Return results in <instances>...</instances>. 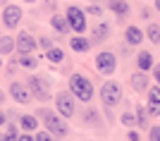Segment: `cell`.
<instances>
[{"label":"cell","mask_w":160,"mask_h":141,"mask_svg":"<svg viewBox=\"0 0 160 141\" xmlns=\"http://www.w3.org/2000/svg\"><path fill=\"white\" fill-rule=\"evenodd\" d=\"M36 115H38V120L43 122V127L53 136H67L69 134V124H67V120L60 113H53L50 108H38Z\"/></svg>","instance_id":"6da1fadb"},{"label":"cell","mask_w":160,"mask_h":141,"mask_svg":"<svg viewBox=\"0 0 160 141\" xmlns=\"http://www.w3.org/2000/svg\"><path fill=\"white\" fill-rule=\"evenodd\" d=\"M69 91L77 96V101H84V103L93 101V84H91V79H88L86 74L74 72L69 77Z\"/></svg>","instance_id":"7a4b0ae2"},{"label":"cell","mask_w":160,"mask_h":141,"mask_svg":"<svg viewBox=\"0 0 160 141\" xmlns=\"http://www.w3.org/2000/svg\"><path fill=\"white\" fill-rule=\"evenodd\" d=\"M29 88H31V93L36 101H50V86H53V81L48 79V77H41V74H31L27 79Z\"/></svg>","instance_id":"3957f363"},{"label":"cell","mask_w":160,"mask_h":141,"mask_svg":"<svg viewBox=\"0 0 160 141\" xmlns=\"http://www.w3.org/2000/svg\"><path fill=\"white\" fill-rule=\"evenodd\" d=\"M55 108H58V113H60L65 120H69V117L77 113V96H74L72 91H58V96H55Z\"/></svg>","instance_id":"277c9868"},{"label":"cell","mask_w":160,"mask_h":141,"mask_svg":"<svg viewBox=\"0 0 160 141\" xmlns=\"http://www.w3.org/2000/svg\"><path fill=\"white\" fill-rule=\"evenodd\" d=\"M100 101L105 108H115L122 103V86L117 81H105L100 86Z\"/></svg>","instance_id":"5b68a950"},{"label":"cell","mask_w":160,"mask_h":141,"mask_svg":"<svg viewBox=\"0 0 160 141\" xmlns=\"http://www.w3.org/2000/svg\"><path fill=\"white\" fill-rule=\"evenodd\" d=\"M65 17H67V22H69V27H72L74 34H84V31H86V12H84V10H79L77 5H69Z\"/></svg>","instance_id":"8992f818"},{"label":"cell","mask_w":160,"mask_h":141,"mask_svg":"<svg viewBox=\"0 0 160 141\" xmlns=\"http://www.w3.org/2000/svg\"><path fill=\"white\" fill-rule=\"evenodd\" d=\"M96 69H98L103 77L115 74V69H117V58H115V53H110V50H100V53L96 55Z\"/></svg>","instance_id":"52a82bcc"},{"label":"cell","mask_w":160,"mask_h":141,"mask_svg":"<svg viewBox=\"0 0 160 141\" xmlns=\"http://www.w3.org/2000/svg\"><path fill=\"white\" fill-rule=\"evenodd\" d=\"M22 17H24V14H22V7H19V5H12V3H10V5L2 7L0 22H2V27H5V29H10V31H12V29L19 27Z\"/></svg>","instance_id":"ba28073f"},{"label":"cell","mask_w":160,"mask_h":141,"mask_svg":"<svg viewBox=\"0 0 160 141\" xmlns=\"http://www.w3.org/2000/svg\"><path fill=\"white\" fill-rule=\"evenodd\" d=\"M10 96H12L19 105H29V103L33 101L31 88H29V84H24V81H12V84H10Z\"/></svg>","instance_id":"9c48e42d"},{"label":"cell","mask_w":160,"mask_h":141,"mask_svg":"<svg viewBox=\"0 0 160 141\" xmlns=\"http://www.w3.org/2000/svg\"><path fill=\"white\" fill-rule=\"evenodd\" d=\"M17 38V53H36V48H38V41L33 38L29 31H19V34L14 36Z\"/></svg>","instance_id":"30bf717a"},{"label":"cell","mask_w":160,"mask_h":141,"mask_svg":"<svg viewBox=\"0 0 160 141\" xmlns=\"http://www.w3.org/2000/svg\"><path fill=\"white\" fill-rule=\"evenodd\" d=\"M108 10H110V12H115L117 14V22H127V17H129V12H132V10H129V3L127 0H108Z\"/></svg>","instance_id":"8fae6325"},{"label":"cell","mask_w":160,"mask_h":141,"mask_svg":"<svg viewBox=\"0 0 160 141\" xmlns=\"http://www.w3.org/2000/svg\"><path fill=\"white\" fill-rule=\"evenodd\" d=\"M129 81H132V88H134V91H139V93H146L148 88H151V77H148L146 72H141V69H139V72H134Z\"/></svg>","instance_id":"7c38bea8"},{"label":"cell","mask_w":160,"mask_h":141,"mask_svg":"<svg viewBox=\"0 0 160 141\" xmlns=\"http://www.w3.org/2000/svg\"><path fill=\"white\" fill-rule=\"evenodd\" d=\"M110 34H112V27H110L108 22H98V24H93L91 41H93V43H103V41L110 38Z\"/></svg>","instance_id":"4fadbf2b"},{"label":"cell","mask_w":160,"mask_h":141,"mask_svg":"<svg viewBox=\"0 0 160 141\" xmlns=\"http://www.w3.org/2000/svg\"><path fill=\"white\" fill-rule=\"evenodd\" d=\"M91 46H93V41L86 38V36H81V34H77V36L69 38V48H72L74 53H88Z\"/></svg>","instance_id":"5bb4252c"},{"label":"cell","mask_w":160,"mask_h":141,"mask_svg":"<svg viewBox=\"0 0 160 141\" xmlns=\"http://www.w3.org/2000/svg\"><path fill=\"white\" fill-rule=\"evenodd\" d=\"M124 41H127L129 46H141L143 43V31H141L139 27H134V24H129L127 29H124Z\"/></svg>","instance_id":"9a60e30c"},{"label":"cell","mask_w":160,"mask_h":141,"mask_svg":"<svg viewBox=\"0 0 160 141\" xmlns=\"http://www.w3.org/2000/svg\"><path fill=\"white\" fill-rule=\"evenodd\" d=\"M50 27H53L58 34H67V31H72L67 17H65V14H58V12H53V17H50Z\"/></svg>","instance_id":"2e32d148"},{"label":"cell","mask_w":160,"mask_h":141,"mask_svg":"<svg viewBox=\"0 0 160 141\" xmlns=\"http://www.w3.org/2000/svg\"><path fill=\"white\" fill-rule=\"evenodd\" d=\"M153 55L148 53V50H141L139 55H136V67L141 69V72H148V69H153Z\"/></svg>","instance_id":"e0dca14e"},{"label":"cell","mask_w":160,"mask_h":141,"mask_svg":"<svg viewBox=\"0 0 160 141\" xmlns=\"http://www.w3.org/2000/svg\"><path fill=\"white\" fill-rule=\"evenodd\" d=\"M38 115H22L19 117V127L24 129V132H36L38 129Z\"/></svg>","instance_id":"ac0fdd59"},{"label":"cell","mask_w":160,"mask_h":141,"mask_svg":"<svg viewBox=\"0 0 160 141\" xmlns=\"http://www.w3.org/2000/svg\"><path fill=\"white\" fill-rule=\"evenodd\" d=\"M17 65L24 67V69H36V67H38V60H36V55H33V53H19Z\"/></svg>","instance_id":"d6986e66"},{"label":"cell","mask_w":160,"mask_h":141,"mask_svg":"<svg viewBox=\"0 0 160 141\" xmlns=\"http://www.w3.org/2000/svg\"><path fill=\"white\" fill-rule=\"evenodd\" d=\"M17 50V38L12 36H0V55H12Z\"/></svg>","instance_id":"ffe728a7"},{"label":"cell","mask_w":160,"mask_h":141,"mask_svg":"<svg viewBox=\"0 0 160 141\" xmlns=\"http://www.w3.org/2000/svg\"><path fill=\"white\" fill-rule=\"evenodd\" d=\"M81 117H84V124H88V127H93V129L100 127V115H98V110H93V108H86Z\"/></svg>","instance_id":"44dd1931"},{"label":"cell","mask_w":160,"mask_h":141,"mask_svg":"<svg viewBox=\"0 0 160 141\" xmlns=\"http://www.w3.org/2000/svg\"><path fill=\"white\" fill-rule=\"evenodd\" d=\"M136 127L139 129H151V124H148V110L143 105L136 108Z\"/></svg>","instance_id":"7402d4cb"},{"label":"cell","mask_w":160,"mask_h":141,"mask_svg":"<svg viewBox=\"0 0 160 141\" xmlns=\"http://www.w3.org/2000/svg\"><path fill=\"white\" fill-rule=\"evenodd\" d=\"M46 58H48V60H50V62H62V60H65V53H62L60 48L50 46V48H48V50H46Z\"/></svg>","instance_id":"603a6c76"},{"label":"cell","mask_w":160,"mask_h":141,"mask_svg":"<svg viewBox=\"0 0 160 141\" xmlns=\"http://www.w3.org/2000/svg\"><path fill=\"white\" fill-rule=\"evenodd\" d=\"M19 122H10L5 124V139H19Z\"/></svg>","instance_id":"cb8c5ba5"},{"label":"cell","mask_w":160,"mask_h":141,"mask_svg":"<svg viewBox=\"0 0 160 141\" xmlns=\"http://www.w3.org/2000/svg\"><path fill=\"white\" fill-rule=\"evenodd\" d=\"M146 34H148V38L153 41V43H158V46H160V24H148Z\"/></svg>","instance_id":"d4e9b609"},{"label":"cell","mask_w":160,"mask_h":141,"mask_svg":"<svg viewBox=\"0 0 160 141\" xmlns=\"http://www.w3.org/2000/svg\"><path fill=\"white\" fill-rule=\"evenodd\" d=\"M146 96H148V103L160 105V84H158V86H151V88L146 91Z\"/></svg>","instance_id":"484cf974"},{"label":"cell","mask_w":160,"mask_h":141,"mask_svg":"<svg viewBox=\"0 0 160 141\" xmlns=\"http://www.w3.org/2000/svg\"><path fill=\"white\" fill-rule=\"evenodd\" d=\"M120 122L124 124V127H134V124H136V115H132V113H122V115H120Z\"/></svg>","instance_id":"4316f807"},{"label":"cell","mask_w":160,"mask_h":141,"mask_svg":"<svg viewBox=\"0 0 160 141\" xmlns=\"http://www.w3.org/2000/svg\"><path fill=\"white\" fill-rule=\"evenodd\" d=\"M50 139H53V134L48 129H36L33 132V141H50Z\"/></svg>","instance_id":"83f0119b"},{"label":"cell","mask_w":160,"mask_h":141,"mask_svg":"<svg viewBox=\"0 0 160 141\" xmlns=\"http://www.w3.org/2000/svg\"><path fill=\"white\" fill-rule=\"evenodd\" d=\"M86 14H93V17H100V14H103V7H100L98 3H91V5L86 7Z\"/></svg>","instance_id":"f1b7e54d"},{"label":"cell","mask_w":160,"mask_h":141,"mask_svg":"<svg viewBox=\"0 0 160 141\" xmlns=\"http://www.w3.org/2000/svg\"><path fill=\"white\" fill-rule=\"evenodd\" d=\"M148 139H153V141H160V124H153V127L148 129Z\"/></svg>","instance_id":"f546056e"},{"label":"cell","mask_w":160,"mask_h":141,"mask_svg":"<svg viewBox=\"0 0 160 141\" xmlns=\"http://www.w3.org/2000/svg\"><path fill=\"white\" fill-rule=\"evenodd\" d=\"M38 46H41V48H43V50H48V48L53 46V41L48 38V36H41V38H38Z\"/></svg>","instance_id":"4dcf8cb0"},{"label":"cell","mask_w":160,"mask_h":141,"mask_svg":"<svg viewBox=\"0 0 160 141\" xmlns=\"http://www.w3.org/2000/svg\"><path fill=\"white\" fill-rule=\"evenodd\" d=\"M146 110H148V115H153V117H158V115H160V105H153V103H148Z\"/></svg>","instance_id":"1f68e13d"},{"label":"cell","mask_w":160,"mask_h":141,"mask_svg":"<svg viewBox=\"0 0 160 141\" xmlns=\"http://www.w3.org/2000/svg\"><path fill=\"white\" fill-rule=\"evenodd\" d=\"M153 81H155V84H160V62H158V65H153Z\"/></svg>","instance_id":"d6a6232c"},{"label":"cell","mask_w":160,"mask_h":141,"mask_svg":"<svg viewBox=\"0 0 160 141\" xmlns=\"http://www.w3.org/2000/svg\"><path fill=\"white\" fill-rule=\"evenodd\" d=\"M127 139H129V141H139V132H136V129H132V132L127 134Z\"/></svg>","instance_id":"836d02e7"},{"label":"cell","mask_w":160,"mask_h":141,"mask_svg":"<svg viewBox=\"0 0 160 141\" xmlns=\"http://www.w3.org/2000/svg\"><path fill=\"white\" fill-rule=\"evenodd\" d=\"M43 3H46L48 10H55V7H58V0H43Z\"/></svg>","instance_id":"e575fe53"},{"label":"cell","mask_w":160,"mask_h":141,"mask_svg":"<svg viewBox=\"0 0 160 141\" xmlns=\"http://www.w3.org/2000/svg\"><path fill=\"white\" fill-rule=\"evenodd\" d=\"M5 124H7V115H5V113H2V110H0V129L5 127Z\"/></svg>","instance_id":"d590c367"},{"label":"cell","mask_w":160,"mask_h":141,"mask_svg":"<svg viewBox=\"0 0 160 141\" xmlns=\"http://www.w3.org/2000/svg\"><path fill=\"white\" fill-rule=\"evenodd\" d=\"M129 48H132V46H129V43H127V46H120V53L124 55V58H127V55H129Z\"/></svg>","instance_id":"8d00e7d4"},{"label":"cell","mask_w":160,"mask_h":141,"mask_svg":"<svg viewBox=\"0 0 160 141\" xmlns=\"http://www.w3.org/2000/svg\"><path fill=\"white\" fill-rule=\"evenodd\" d=\"M2 103H5V91L0 88V105H2Z\"/></svg>","instance_id":"74e56055"},{"label":"cell","mask_w":160,"mask_h":141,"mask_svg":"<svg viewBox=\"0 0 160 141\" xmlns=\"http://www.w3.org/2000/svg\"><path fill=\"white\" fill-rule=\"evenodd\" d=\"M155 10H158V12H160V0H155Z\"/></svg>","instance_id":"f35d334b"},{"label":"cell","mask_w":160,"mask_h":141,"mask_svg":"<svg viewBox=\"0 0 160 141\" xmlns=\"http://www.w3.org/2000/svg\"><path fill=\"white\" fill-rule=\"evenodd\" d=\"M24 3H29V5H33V3H36V0H24Z\"/></svg>","instance_id":"ab89813d"},{"label":"cell","mask_w":160,"mask_h":141,"mask_svg":"<svg viewBox=\"0 0 160 141\" xmlns=\"http://www.w3.org/2000/svg\"><path fill=\"white\" fill-rule=\"evenodd\" d=\"M0 67H2V55H0Z\"/></svg>","instance_id":"60d3db41"},{"label":"cell","mask_w":160,"mask_h":141,"mask_svg":"<svg viewBox=\"0 0 160 141\" xmlns=\"http://www.w3.org/2000/svg\"><path fill=\"white\" fill-rule=\"evenodd\" d=\"M88 3H100V0H88Z\"/></svg>","instance_id":"b9f144b4"},{"label":"cell","mask_w":160,"mask_h":141,"mask_svg":"<svg viewBox=\"0 0 160 141\" xmlns=\"http://www.w3.org/2000/svg\"><path fill=\"white\" fill-rule=\"evenodd\" d=\"M0 3H5V0H0Z\"/></svg>","instance_id":"7bdbcfd3"}]
</instances>
